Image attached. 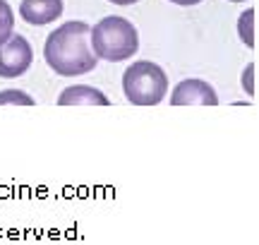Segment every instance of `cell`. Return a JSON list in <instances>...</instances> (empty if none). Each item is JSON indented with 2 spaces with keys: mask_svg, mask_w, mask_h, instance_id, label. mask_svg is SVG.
Returning <instances> with one entry per match:
<instances>
[{
  "mask_svg": "<svg viewBox=\"0 0 259 245\" xmlns=\"http://www.w3.org/2000/svg\"><path fill=\"white\" fill-rule=\"evenodd\" d=\"M44 58L48 67L63 77H77L94 70L99 58L89 46L87 22H65L63 27L51 31L44 44Z\"/></svg>",
  "mask_w": 259,
  "mask_h": 245,
  "instance_id": "cell-1",
  "label": "cell"
},
{
  "mask_svg": "<svg viewBox=\"0 0 259 245\" xmlns=\"http://www.w3.org/2000/svg\"><path fill=\"white\" fill-rule=\"evenodd\" d=\"M89 44L96 58L108 63H120L137 53L139 34L130 19L111 15L89 29Z\"/></svg>",
  "mask_w": 259,
  "mask_h": 245,
  "instance_id": "cell-2",
  "label": "cell"
},
{
  "mask_svg": "<svg viewBox=\"0 0 259 245\" xmlns=\"http://www.w3.org/2000/svg\"><path fill=\"white\" fill-rule=\"evenodd\" d=\"M125 99L135 106H156L168 92V77L163 67L151 60H137L122 75Z\"/></svg>",
  "mask_w": 259,
  "mask_h": 245,
  "instance_id": "cell-3",
  "label": "cell"
},
{
  "mask_svg": "<svg viewBox=\"0 0 259 245\" xmlns=\"http://www.w3.org/2000/svg\"><path fill=\"white\" fill-rule=\"evenodd\" d=\"M34 51L27 36L12 34V36L0 44V77H22L31 67Z\"/></svg>",
  "mask_w": 259,
  "mask_h": 245,
  "instance_id": "cell-4",
  "label": "cell"
},
{
  "mask_svg": "<svg viewBox=\"0 0 259 245\" xmlns=\"http://www.w3.org/2000/svg\"><path fill=\"white\" fill-rule=\"evenodd\" d=\"M173 106H219V96L213 92V87L204 79L190 77L183 79L170 94Z\"/></svg>",
  "mask_w": 259,
  "mask_h": 245,
  "instance_id": "cell-5",
  "label": "cell"
},
{
  "mask_svg": "<svg viewBox=\"0 0 259 245\" xmlns=\"http://www.w3.org/2000/svg\"><path fill=\"white\" fill-rule=\"evenodd\" d=\"M19 15L27 24L44 27L63 15V0H22Z\"/></svg>",
  "mask_w": 259,
  "mask_h": 245,
  "instance_id": "cell-6",
  "label": "cell"
},
{
  "mask_svg": "<svg viewBox=\"0 0 259 245\" xmlns=\"http://www.w3.org/2000/svg\"><path fill=\"white\" fill-rule=\"evenodd\" d=\"M58 104L60 106H108V96L99 92L96 87H87V85H74L67 87L60 92L58 96Z\"/></svg>",
  "mask_w": 259,
  "mask_h": 245,
  "instance_id": "cell-7",
  "label": "cell"
},
{
  "mask_svg": "<svg viewBox=\"0 0 259 245\" xmlns=\"http://www.w3.org/2000/svg\"><path fill=\"white\" fill-rule=\"evenodd\" d=\"M15 34V15L8 0H0V44H5Z\"/></svg>",
  "mask_w": 259,
  "mask_h": 245,
  "instance_id": "cell-8",
  "label": "cell"
},
{
  "mask_svg": "<svg viewBox=\"0 0 259 245\" xmlns=\"http://www.w3.org/2000/svg\"><path fill=\"white\" fill-rule=\"evenodd\" d=\"M254 10H245V15L238 22V31H240V38L245 41V46H254Z\"/></svg>",
  "mask_w": 259,
  "mask_h": 245,
  "instance_id": "cell-9",
  "label": "cell"
},
{
  "mask_svg": "<svg viewBox=\"0 0 259 245\" xmlns=\"http://www.w3.org/2000/svg\"><path fill=\"white\" fill-rule=\"evenodd\" d=\"M3 104H22V106H34V99L22 92V89H5L0 92V106Z\"/></svg>",
  "mask_w": 259,
  "mask_h": 245,
  "instance_id": "cell-10",
  "label": "cell"
},
{
  "mask_svg": "<svg viewBox=\"0 0 259 245\" xmlns=\"http://www.w3.org/2000/svg\"><path fill=\"white\" fill-rule=\"evenodd\" d=\"M252 70H254L252 65H247V70H245V89H247V94H252Z\"/></svg>",
  "mask_w": 259,
  "mask_h": 245,
  "instance_id": "cell-11",
  "label": "cell"
},
{
  "mask_svg": "<svg viewBox=\"0 0 259 245\" xmlns=\"http://www.w3.org/2000/svg\"><path fill=\"white\" fill-rule=\"evenodd\" d=\"M170 3H176V5H183V8H192V5L202 3V0H170Z\"/></svg>",
  "mask_w": 259,
  "mask_h": 245,
  "instance_id": "cell-12",
  "label": "cell"
},
{
  "mask_svg": "<svg viewBox=\"0 0 259 245\" xmlns=\"http://www.w3.org/2000/svg\"><path fill=\"white\" fill-rule=\"evenodd\" d=\"M113 5H132V3H137V0H111Z\"/></svg>",
  "mask_w": 259,
  "mask_h": 245,
  "instance_id": "cell-13",
  "label": "cell"
},
{
  "mask_svg": "<svg viewBox=\"0 0 259 245\" xmlns=\"http://www.w3.org/2000/svg\"><path fill=\"white\" fill-rule=\"evenodd\" d=\"M231 3H242V0H231Z\"/></svg>",
  "mask_w": 259,
  "mask_h": 245,
  "instance_id": "cell-14",
  "label": "cell"
}]
</instances>
